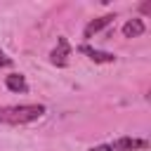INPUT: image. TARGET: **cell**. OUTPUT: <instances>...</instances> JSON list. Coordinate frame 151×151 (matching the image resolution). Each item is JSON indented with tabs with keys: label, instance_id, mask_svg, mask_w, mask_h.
<instances>
[{
	"label": "cell",
	"instance_id": "6da1fadb",
	"mask_svg": "<svg viewBox=\"0 0 151 151\" xmlns=\"http://www.w3.org/2000/svg\"><path fill=\"white\" fill-rule=\"evenodd\" d=\"M45 113L42 104H17V106H2L0 109V123L7 125H24L31 120H38Z\"/></svg>",
	"mask_w": 151,
	"mask_h": 151
},
{
	"label": "cell",
	"instance_id": "7a4b0ae2",
	"mask_svg": "<svg viewBox=\"0 0 151 151\" xmlns=\"http://www.w3.org/2000/svg\"><path fill=\"white\" fill-rule=\"evenodd\" d=\"M68 57H71V45H68L66 38H59V40H57V47H54L52 54H50V61H52L54 66H66V64H68Z\"/></svg>",
	"mask_w": 151,
	"mask_h": 151
},
{
	"label": "cell",
	"instance_id": "3957f363",
	"mask_svg": "<svg viewBox=\"0 0 151 151\" xmlns=\"http://www.w3.org/2000/svg\"><path fill=\"white\" fill-rule=\"evenodd\" d=\"M78 50H80L83 54H87L94 64H113V61H116V54L104 52V50H94V47H90V45H80Z\"/></svg>",
	"mask_w": 151,
	"mask_h": 151
},
{
	"label": "cell",
	"instance_id": "277c9868",
	"mask_svg": "<svg viewBox=\"0 0 151 151\" xmlns=\"http://www.w3.org/2000/svg\"><path fill=\"white\" fill-rule=\"evenodd\" d=\"M113 19H116V14H104V17H99V19H92V21L85 26V38H92L94 33L104 31L106 26H111V24H113Z\"/></svg>",
	"mask_w": 151,
	"mask_h": 151
},
{
	"label": "cell",
	"instance_id": "5b68a950",
	"mask_svg": "<svg viewBox=\"0 0 151 151\" xmlns=\"http://www.w3.org/2000/svg\"><path fill=\"white\" fill-rule=\"evenodd\" d=\"M146 146H149L146 139H134V137H120L113 144L116 151H137V149H146Z\"/></svg>",
	"mask_w": 151,
	"mask_h": 151
},
{
	"label": "cell",
	"instance_id": "8992f818",
	"mask_svg": "<svg viewBox=\"0 0 151 151\" xmlns=\"http://www.w3.org/2000/svg\"><path fill=\"white\" fill-rule=\"evenodd\" d=\"M144 31H146V26H144L142 19H130V21H125V26H123V35H125V38H139Z\"/></svg>",
	"mask_w": 151,
	"mask_h": 151
},
{
	"label": "cell",
	"instance_id": "52a82bcc",
	"mask_svg": "<svg viewBox=\"0 0 151 151\" xmlns=\"http://www.w3.org/2000/svg\"><path fill=\"white\" fill-rule=\"evenodd\" d=\"M5 85H7V90H12V92H26V90H28L24 76H19V73L7 76V78H5Z\"/></svg>",
	"mask_w": 151,
	"mask_h": 151
},
{
	"label": "cell",
	"instance_id": "ba28073f",
	"mask_svg": "<svg viewBox=\"0 0 151 151\" xmlns=\"http://www.w3.org/2000/svg\"><path fill=\"white\" fill-rule=\"evenodd\" d=\"M0 66H12V59H9L2 50H0Z\"/></svg>",
	"mask_w": 151,
	"mask_h": 151
},
{
	"label": "cell",
	"instance_id": "9c48e42d",
	"mask_svg": "<svg viewBox=\"0 0 151 151\" xmlns=\"http://www.w3.org/2000/svg\"><path fill=\"white\" fill-rule=\"evenodd\" d=\"M90 151H116L113 146H109V144H99V146H92Z\"/></svg>",
	"mask_w": 151,
	"mask_h": 151
},
{
	"label": "cell",
	"instance_id": "30bf717a",
	"mask_svg": "<svg viewBox=\"0 0 151 151\" xmlns=\"http://www.w3.org/2000/svg\"><path fill=\"white\" fill-rule=\"evenodd\" d=\"M142 12L149 14V12H151V2H144V5H142Z\"/></svg>",
	"mask_w": 151,
	"mask_h": 151
}]
</instances>
